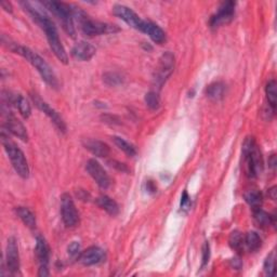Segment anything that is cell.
Instances as JSON below:
<instances>
[{
	"instance_id": "8992f818",
	"label": "cell",
	"mask_w": 277,
	"mask_h": 277,
	"mask_svg": "<svg viewBox=\"0 0 277 277\" xmlns=\"http://www.w3.org/2000/svg\"><path fill=\"white\" fill-rule=\"evenodd\" d=\"M75 17H78V21L81 22L83 33L90 37L100 36L104 34H114L120 30L116 25L90 20L89 18H87L86 14L78 9H75Z\"/></svg>"
},
{
	"instance_id": "8fae6325",
	"label": "cell",
	"mask_w": 277,
	"mask_h": 277,
	"mask_svg": "<svg viewBox=\"0 0 277 277\" xmlns=\"http://www.w3.org/2000/svg\"><path fill=\"white\" fill-rule=\"evenodd\" d=\"M113 13L117 18L121 19L124 22L131 26L132 28L142 31L143 25H144L145 21L141 20L140 17H138V15L130 8H128L126 6H121V4H116V6H114L113 8Z\"/></svg>"
},
{
	"instance_id": "30bf717a",
	"label": "cell",
	"mask_w": 277,
	"mask_h": 277,
	"mask_svg": "<svg viewBox=\"0 0 277 277\" xmlns=\"http://www.w3.org/2000/svg\"><path fill=\"white\" fill-rule=\"evenodd\" d=\"M235 14V2L225 1L223 2L218 12L210 19L211 28H218L222 25H226L231 22Z\"/></svg>"
},
{
	"instance_id": "2e32d148",
	"label": "cell",
	"mask_w": 277,
	"mask_h": 277,
	"mask_svg": "<svg viewBox=\"0 0 277 277\" xmlns=\"http://www.w3.org/2000/svg\"><path fill=\"white\" fill-rule=\"evenodd\" d=\"M83 144L84 148L89 152H91L94 156L106 157L110 155V146L102 141L94 140V138H84L83 141Z\"/></svg>"
},
{
	"instance_id": "4dcf8cb0",
	"label": "cell",
	"mask_w": 277,
	"mask_h": 277,
	"mask_svg": "<svg viewBox=\"0 0 277 277\" xmlns=\"http://www.w3.org/2000/svg\"><path fill=\"white\" fill-rule=\"evenodd\" d=\"M264 272L268 276H273L275 272V252L269 254L264 262Z\"/></svg>"
},
{
	"instance_id": "5b68a950",
	"label": "cell",
	"mask_w": 277,
	"mask_h": 277,
	"mask_svg": "<svg viewBox=\"0 0 277 277\" xmlns=\"http://www.w3.org/2000/svg\"><path fill=\"white\" fill-rule=\"evenodd\" d=\"M42 4L61 21L64 30L69 36H75V28H74L73 24V18L75 17V9H73L71 4L60 1H44Z\"/></svg>"
},
{
	"instance_id": "ab89813d",
	"label": "cell",
	"mask_w": 277,
	"mask_h": 277,
	"mask_svg": "<svg viewBox=\"0 0 277 277\" xmlns=\"http://www.w3.org/2000/svg\"><path fill=\"white\" fill-rule=\"evenodd\" d=\"M270 164H271V167H272V168H275L276 162H275V156H274V155H272V158H271V162H270Z\"/></svg>"
},
{
	"instance_id": "836d02e7",
	"label": "cell",
	"mask_w": 277,
	"mask_h": 277,
	"mask_svg": "<svg viewBox=\"0 0 277 277\" xmlns=\"http://www.w3.org/2000/svg\"><path fill=\"white\" fill-rule=\"evenodd\" d=\"M209 257H210V247L209 244L206 243L202 247V265H206L209 261Z\"/></svg>"
},
{
	"instance_id": "ba28073f",
	"label": "cell",
	"mask_w": 277,
	"mask_h": 277,
	"mask_svg": "<svg viewBox=\"0 0 277 277\" xmlns=\"http://www.w3.org/2000/svg\"><path fill=\"white\" fill-rule=\"evenodd\" d=\"M62 220L67 227H75L79 223V215L69 194H63L61 197Z\"/></svg>"
},
{
	"instance_id": "7402d4cb",
	"label": "cell",
	"mask_w": 277,
	"mask_h": 277,
	"mask_svg": "<svg viewBox=\"0 0 277 277\" xmlns=\"http://www.w3.org/2000/svg\"><path fill=\"white\" fill-rule=\"evenodd\" d=\"M253 220L255 224L261 228H265L271 224H274V217L266 214L261 208L253 210Z\"/></svg>"
},
{
	"instance_id": "1f68e13d",
	"label": "cell",
	"mask_w": 277,
	"mask_h": 277,
	"mask_svg": "<svg viewBox=\"0 0 277 277\" xmlns=\"http://www.w3.org/2000/svg\"><path fill=\"white\" fill-rule=\"evenodd\" d=\"M109 164H110V166H111V167L115 168L116 170H118V171L126 172V173H129V172H130L129 168H128L125 164H122V163H120V162H117V161H110V162H109Z\"/></svg>"
},
{
	"instance_id": "f35d334b",
	"label": "cell",
	"mask_w": 277,
	"mask_h": 277,
	"mask_svg": "<svg viewBox=\"0 0 277 277\" xmlns=\"http://www.w3.org/2000/svg\"><path fill=\"white\" fill-rule=\"evenodd\" d=\"M1 6L2 8L6 10V11H9V12H12V6H11V3L8 2V1H2L1 2Z\"/></svg>"
},
{
	"instance_id": "4316f807",
	"label": "cell",
	"mask_w": 277,
	"mask_h": 277,
	"mask_svg": "<svg viewBox=\"0 0 277 277\" xmlns=\"http://www.w3.org/2000/svg\"><path fill=\"white\" fill-rule=\"evenodd\" d=\"M228 243H230V246L232 249L235 250L237 252H242L244 249L245 245V239L244 236L242 235V233H239L238 231H234L231 233L230 238H228Z\"/></svg>"
},
{
	"instance_id": "d590c367",
	"label": "cell",
	"mask_w": 277,
	"mask_h": 277,
	"mask_svg": "<svg viewBox=\"0 0 277 277\" xmlns=\"http://www.w3.org/2000/svg\"><path fill=\"white\" fill-rule=\"evenodd\" d=\"M191 204V199H190V197H189V194H188V192L184 191L183 192V195H182V198H181V208L182 209H186Z\"/></svg>"
},
{
	"instance_id": "cb8c5ba5",
	"label": "cell",
	"mask_w": 277,
	"mask_h": 277,
	"mask_svg": "<svg viewBox=\"0 0 277 277\" xmlns=\"http://www.w3.org/2000/svg\"><path fill=\"white\" fill-rule=\"evenodd\" d=\"M244 239H245V245H246V247L248 248L250 252L258 251L261 247V245H262V241H261L258 233L255 232H248L246 234V236L244 237Z\"/></svg>"
},
{
	"instance_id": "83f0119b",
	"label": "cell",
	"mask_w": 277,
	"mask_h": 277,
	"mask_svg": "<svg viewBox=\"0 0 277 277\" xmlns=\"http://www.w3.org/2000/svg\"><path fill=\"white\" fill-rule=\"evenodd\" d=\"M265 92H266V98H268L269 104L271 106V109L273 111H275L276 109V100H277V92H276V82L274 81H270L266 84L265 88Z\"/></svg>"
},
{
	"instance_id": "7a4b0ae2",
	"label": "cell",
	"mask_w": 277,
	"mask_h": 277,
	"mask_svg": "<svg viewBox=\"0 0 277 277\" xmlns=\"http://www.w3.org/2000/svg\"><path fill=\"white\" fill-rule=\"evenodd\" d=\"M10 50L19 53L20 55H22L23 57H25L31 65H33L38 73L40 74L41 78L49 84L50 87L52 88H57L58 83L55 72L52 71V68L50 67L49 64H48L44 58H42L38 53H36L35 51L30 50L29 48L28 47H23V46H19L17 44H13V46L9 47Z\"/></svg>"
},
{
	"instance_id": "d6986e66",
	"label": "cell",
	"mask_w": 277,
	"mask_h": 277,
	"mask_svg": "<svg viewBox=\"0 0 277 277\" xmlns=\"http://www.w3.org/2000/svg\"><path fill=\"white\" fill-rule=\"evenodd\" d=\"M35 253H36V257L37 260H38V262L41 265H47L49 263V246H48V244L46 242V239L41 236L37 237V241H36V248H35Z\"/></svg>"
},
{
	"instance_id": "f1b7e54d",
	"label": "cell",
	"mask_w": 277,
	"mask_h": 277,
	"mask_svg": "<svg viewBox=\"0 0 277 277\" xmlns=\"http://www.w3.org/2000/svg\"><path fill=\"white\" fill-rule=\"evenodd\" d=\"M103 82L111 87L119 86L124 83V77L116 72H109L103 75Z\"/></svg>"
},
{
	"instance_id": "d4e9b609",
	"label": "cell",
	"mask_w": 277,
	"mask_h": 277,
	"mask_svg": "<svg viewBox=\"0 0 277 277\" xmlns=\"http://www.w3.org/2000/svg\"><path fill=\"white\" fill-rule=\"evenodd\" d=\"M245 199H246L249 206L252 208V210H255V209H259V208H261V206H262L263 196L262 194H261V192L257 190H252V191L247 192V193L245 194Z\"/></svg>"
},
{
	"instance_id": "f546056e",
	"label": "cell",
	"mask_w": 277,
	"mask_h": 277,
	"mask_svg": "<svg viewBox=\"0 0 277 277\" xmlns=\"http://www.w3.org/2000/svg\"><path fill=\"white\" fill-rule=\"evenodd\" d=\"M145 103L151 110H157L161 105V99H159L157 92L150 91L145 95Z\"/></svg>"
},
{
	"instance_id": "603a6c76",
	"label": "cell",
	"mask_w": 277,
	"mask_h": 277,
	"mask_svg": "<svg viewBox=\"0 0 277 277\" xmlns=\"http://www.w3.org/2000/svg\"><path fill=\"white\" fill-rule=\"evenodd\" d=\"M17 215L24 224L29 227V228H35L36 227V218L33 212H31L28 208L26 207H17Z\"/></svg>"
},
{
	"instance_id": "d6a6232c",
	"label": "cell",
	"mask_w": 277,
	"mask_h": 277,
	"mask_svg": "<svg viewBox=\"0 0 277 277\" xmlns=\"http://www.w3.org/2000/svg\"><path fill=\"white\" fill-rule=\"evenodd\" d=\"M101 118H102L103 122H106V124H110V125H119L120 124V120L117 118L116 116L105 114V115H102Z\"/></svg>"
},
{
	"instance_id": "484cf974",
	"label": "cell",
	"mask_w": 277,
	"mask_h": 277,
	"mask_svg": "<svg viewBox=\"0 0 277 277\" xmlns=\"http://www.w3.org/2000/svg\"><path fill=\"white\" fill-rule=\"evenodd\" d=\"M111 140H113V142L115 143V145L118 147L119 150H121L122 152H124L126 155L130 156V157H133L137 154V151H136L135 146H133L132 144H130L129 142H127L126 140H124V138H122L113 137V138H111Z\"/></svg>"
},
{
	"instance_id": "8d00e7d4",
	"label": "cell",
	"mask_w": 277,
	"mask_h": 277,
	"mask_svg": "<svg viewBox=\"0 0 277 277\" xmlns=\"http://www.w3.org/2000/svg\"><path fill=\"white\" fill-rule=\"evenodd\" d=\"M38 275H39V276H41V277L49 276V272H48V266H47V265H41V266H40Z\"/></svg>"
},
{
	"instance_id": "3957f363",
	"label": "cell",
	"mask_w": 277,
	"mask_h": 277,
	"mask_svg": "<svg viewBox=\"0 0 277 277\" xmlns=\"http://www.w3.org/2000/svg\"><path fill=\"white\" fill-rule=\"evenodd\" d=\"M243 167L249 178H257L263 171L262 154L253 138H248L244 143Z\"/></svg>"
},
{
	"instance_id": "74e56055",
	"label": "cell",
	"mask_w": 277,
	"mask_h": 277,
	"mask_svg": "<svg viewBox=\"0 0 277 277\" xmlns=\"http://www.w3.org/2000/svg\"><path fill=\"white\" fill-rule=\"evenodd\" d=\"M268 194H269V197L271 199H273L275 200L276 199V186H273V188H271L268 192Z\"/></svg>"
},
{
	"instance_id": "ac0fdd59",
	"label": "cell",
	"mask_w": 277,
	"mask_h": 277,
	"mask_svg": "<svg viewBox=\"0 0 277 277\" xmlns=\"http://www.w3.org/2000/svg\"><path fill=\"white\" fill-rule=\"evenodd\" d=\"M142 33L147 34L150 36V38L154 42H156V44L162 45L166 41V34H165V31L158 25L152 22H146L145 21L142 28Z\"/></svg>"
},
{
	"instance_id": "e0dca14e",
	"label": "cell",
	"mask_w": 277,
	"mask_h": 277,
	"mask_svg": "<svg viewBox=\"0 0 277 277\" xmlns=\"http://www.w3.org/2000/svg\"><path fill=\"white\" fill-rule=\"evenodd\" d=\"M95 55V48L86 41H81L73 47L72 55L81 61H89Z\"/></svg>"
},
{
	"instance_id": "9a60e30c",
	"label": "cell",
	"mask_w": 277,
	"mask_h": 277,
	"mask_svg": "<svg viewBox=\"0 0 277 277\" xmlns=\"http://www.w3.org/2000/svg\"><path fill=\"white\" fill-rule=\"evenodd\" d=\"M104 258L105 253L103 250L97 246H92L82 252V254L79 255V261H81L83 265L90 266L101 263L104 260Z\"/></svg>"
},
{
	"instance_id": "9c48e42d",
	"label": "cell",
	"mask_w": 277,
	"mask_h": 277,
	"mask_svg": "<svg viewBox=\"0 0 277 277\" xmlns=\"http://www.w3.org/2000/svg\"><path fill=\"white\" fill-rule=\"evenodd\" d=\"M30 98H31V100H33V102L35 103L37 108H38L42 111V113H45L48 117H49L51 121L56 126L58 130L62 131V132H66L65 121L63 120V118L56 111L53 110L51 106L48 104L46 101L42 100L37 93H30Z\"/></svg>"
},
{
	"instance_id": "6da1fadb",
	"label": "cell",
	"mask_w": 277,
	"mask_h": 277,
	"mask_svg": "<svg viewBox=\"0 0 277 277\" xmlns=\"http://www.w3.org/2000/svg\"><path fill=\"white\" fill-rule=\"evenodd\" d=\"M22 4H24L26 11L30 14V17L33 18L35 22L45 30L51 50L53 53H55V55L58 58V61L62 62L63 64H67L68 63L67 53L65 49H64L60 38H58V34L55 23H53L52 21L44 13L37 11V10L31 7L28 2H24Z\"/></svg>"
},
{
	"instance_id": "52a82bcc",
	"label": "cell",
	"mask_w": 277,
	"mask_h": 277,
	"mask_svg": "<svg viewBox=\"0 0 277 277\" xmlns=\"http://www.w3.org/2000/svg\"><path fill=\"white\" fill-rule=\"evenodd\" d=\"M174 68V55L171 52H166L159 58V64L154 76V83L162 88L167 79L171 75Z\"/></svg>"
},
{
	"instance_id": "e575fe53",
	"label": "cell",
	"mask_w": 277,
	"mask_h": 277,
	"mask_svg": "<svg viewBox=\"0 0 277 277\" xmlns=\"http://www.w3.org/2000/svg\"><path fill=\"white\" fill-rule=\"evenodd\" d=\"M79 250H81V245H79L77 242H73L71 245H69L67 248L68 254L71 255H76L79 253Z\"/></svg>"
},
{
	"instance_id": "4fadbf2b",
	"label": "cell",
	"mask_w": 277,
	"mask_h": 277,
	"mask_svg": "<svg viewBox=\"0 0 277 277\" xmlns=\"http://www.w3.org/2000/svg\"><path fill=\"white\" fill-rule=\"evenodd\" d=\"M4 127H6V129L9 132H11L13 136L21 138L22 141L28 140V131H26V128L22 122H21L12 113H10V111L4 114Z\"/></svg>"
},
{
	"instance_id": "277c9868",
	"label": "cell",
	"mask_w": 277,
	"mask_h": 277,
	"mask_svg": "<svg viewBox=\"0 0 277 277\" xmlns=\"http://www.w3.org/2000/svg\"><path fill=\"white\" fill-rule=\"evenodd\" d=\"M1 142L15 171L21 178L28 179L29 175V168L28 161H26L24 156V153L20 150L19 146L13 141L10 140L9 137L6 136L4 130L1 132Z\"/></svg>"
},
{
	"instance_id": "44dd1931",
	"label": "cell",
	"mask_w": 277,
	"mask_h": 277,
	"mask_svg": "<svg viewBox=\"0 0 277 277\" xmlns=\"http://www.w3.org/2000/svg\"><path fill=\"white\" fill-rule=\"evenodd\" d=\"M97 202H98L99 207L102 208V209L108 212L109 215L113 216V217L118 215L119 207L118 205H117V202L114 199H111V197L106 196V195H102L97 199Z\"/></svg>"
},
{
	"instance_id": "ffe728a7",
	"label": "cell",
	"mask_w": 277,
	"mask_h": 277,
	"mask_svg": "<svg viewBox=\"0 0 277 277\" xmlns=\"http://www.w3.org/2000/svg\"><path fill=\"white\" fill-rule=\"evenodd\" d=\"M225 90H226V86L224 83L221 82H216L207 87L206 95L211 100L219 101L224 97Z\"/></svg>"
},
{
	"instance_id": "7c38bea8",
	"label": "cell",
	"mask_w": 277,
	"mask_h": 277,
	"mask_svg": "<svg viewBox=\"0 0 277 277\" xmlns=\"http://www.w3.org/2000/svg\"><path fill=\"white\" fill-rule=\"evenodd\" d=\"M86 168L88 173L91 175V178L97 182L101 189L106 190L110 188L111 179L99 162L95 161V159H89Z\"/></svg>"
},
{
	"instance_id": "5bb4252c",
	"label": "cell",
	"mask_w": 277,
	"mask_h": 277,
	"mask_svg": "<svg viewBox=\"0 0 277 277\" xmlns=\"http://www.w3.org/2000/svg\"><path fill=\"white\" fill-rule=\"evenodd\" d=\"M7 268L12 274H17L20 269L19 247L14 237L8 239L7 245Z\"/></svg>"
}]
</instances>
